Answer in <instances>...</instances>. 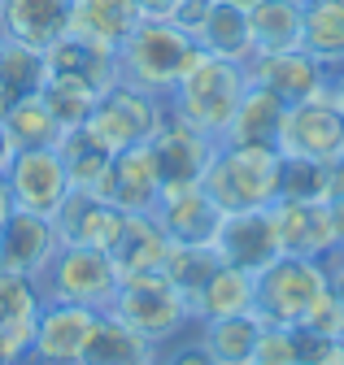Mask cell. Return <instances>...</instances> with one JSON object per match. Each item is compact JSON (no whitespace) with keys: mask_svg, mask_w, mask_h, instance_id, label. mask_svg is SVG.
Returning a JSON list of instances; mask_svg holds the SVG:
<instances>
[{"mask_svg":"<svg viewBox=\"0 0 344 365\" xmlns=\"http://www.w3.org/2000/svg\"><path fill=\"white\" fill-rule=\"evenodd\" d=\"M213 252L223 265H236L244 274H262L270 261H279V240H275V222L270 209H244V213H223L218 235H213Z\"/></svg>","mask_w":344,"mask_h":365,"instance_id":"30bf717a","label":"cell"},{"mask_svg":"<svg viewBox=\"0 0 344 365\" xmlns=\"http://www.w3.org/2000/svg\"><path fill=\"white\" fill-rule=\"evenodd\" d=\"M283 109H288V105L275 96V91L248 83V91H244V101H240V109H236V118H231V126H227L223 140H227V144H270V148H275ZM223 140H218V144H223Z\"/></svg>","mask_w":344,"mask_h":365,"instance_id":"484cf974","label":"cell"},{"mask_svg":"<svg viewBox=\"0 0 344 365\" xmlns=\"http://www.w3.org/2000/svg\"><path fill=\"white\" fill-rule=\"evenodd\" d=\"M113 57H118V83H131L166 101L183 78V70L201 57V43L166 18H144Z\"/></svg>","mask_w":344,"mask_h":365,"instance_id":"3957f363","label":"cell"},{"mask_svg":"<svg viewBox=\"0 0 344 365\" xmlns=\"http://www.w3.org/2000/svg\"><path fill=\"white\" fill-rule=\"evenodd\" d=\"M44 78H49L44 53L0 35V109H9V105L22 101V96L44 91Z\"/></svg>","mask_w":344,"mask_h":365,"instance_id":"4dcf8cb0","label":"cell"},{"mask_svg":"<svg viewBox=\"0 0 344 365\" xmlns=\"http://www.w3.org/2000/svg\"><path fill=\"white\" fill-rule=\"evenodd\" d=\"M253 317L262 327H288L296 331L327 292V274L318 261L305 257H279L253 279Z\"/></svg>","mask_w":344,"mask_h":365,"instance_id":"8992f818","label":"cell"},{"mask_svg":"<svg viewBox=\"0 0 344 365\" xmlns=\"http://www.w3.org/2000/svg\"><path fill=\"white\" fill-rule=\"evenodd\" d=\"M331 74H335V83H340V91H344V66H340V70H331Z\"/></svg>","mask_w":344,"mask_h":365,"instance_id":"bcb514c9","label":"cell"},{"mask_svg":"<svg viewBox=\"0 0 344 365\" xmlns=\"http://www.w3.org/2000/svg\"><path fill=\"white\" fill-rule=\"evenodd\" d=\"M196 43H201V53L236 61V66H248L257 57L253 31H248V14L236 9V5H227V0H213V5H209V18L201 22Z\"/></svg>","mask_w":344,"mask_h":365,"instance_id":"603a6c76","label":"cell"},{"mask_svg":"<svg viewBox=\"0 0 344 365\" xmlns=\"http://www.w3.org/2000/svg\"><path fill=\"white\" fill-rule=\"evenodd\" d=\"M279 148L270 144H213L205 170H201V192L218 205L223 213L244 209H270L279 200Z\"/></svg>","mask_w":344,"mask_h":365,"instance_id":"6da1fadb","label":"cell"},{"mask_svg":"<svg viewBox=\"0 0 344 365\" xmlns=\"http://www.w3.org/2000/svg\"><path fill=\"white\" fill-rule=\"evenodd\" d=\"M0 178H5L9 205L22 213L53 217L61 209V200L70 196V174H66V161L57 148H18Z\"/></svg>","mask_w":344,"mask_h":365,"instance_id":"9c48e42d","label":"cell"},{"mask_svg":"<svg viewBox=\"0 0 344 365\" xmlns=\"http://www.w3.org/2000/svg\"><path fill=\"white\" fill-rule=\"evenodd\" d=\"M0 35L49 53L70 35V0H0Z\"/></svg>","mask_w":344,"mask_h":365,"instance_id":"ac0fdd59","label":"cell"},{"mask_svg":"<svg viewBox=\"0 0 344 365\" xmlns=\"http://www.w3.org/2000/svg\"><path fill=\"white\" fill-rule=\"evenodd\" d=\"M300 48L318 57L327 70L344 66V0H305Z\"/></svg>","mask_w":344,"mask_h":365,"instance_id":"f546056e","label":"cell"},{"mask_svg":"<svg viewBox=\"0 0 344 365\" xmlns=\"http://www.w3.org/2000/svg\"><path fill=\"white\" fill-rule=\"evenodd\" d=\"M244 91H248V70L244 66L201 53L183 70L175 91L166 96V109L179 122H188L192 130H201L205 140L218 144L231 126V118H236V109H240V101H244Z\"/></svg>","mask_w":344,"mask_h":365,"instance_id":"7a4b0ae2","label":"cell"},{"mask_svg":"<svg viewBox=\"0 0 344 365\" xmlns=\"http://www.w3.org/2000/svg\"><path fill=\"white\" fill-rule=\"evenodd\" d=\"M253 365H300L296 361V331L288 327H262L253 348Z\"/></svg>","mask_w":344,"mask_h":365,"instance_id":"d590c367","label":"cell"},{"mask_svg":"<svg viewBox=\"0 0 344 365\" xmlns=\"http://www.w3.org/2000/svg\"><path fill=\"white\" fill-rule=\"evenodd\" d=\"M209 5H213V0H175V9H170V18H166V22H175L179 31H188V35L196 39L201 22L209 18Z\"/></svg>","mask_w":344,"mask_h":365,"instance_id":"f35d334b","label":"cell"},{"mask_svg":"<svg viewBox=\"0 0 344 365\" xmlns=\"http://www.w3.org/2000/svg\"><path fill=\"white\" fill-rule=\"evenodd\" d=\"M166 252H170V240L157 226V217L153 213H126V226H122V235H118L109 261L118 269V279H131V274L161 269Z\"/></svg>","mask_w":344,"mask_h":365,"instance_id":"7402d4cb","label":"cell"},{"mask_svg":"<svg viewBox=\"0 0 344 365\" xmlns=\"http://www.w3.org/2000/svg\"><path fill=\"white\" fill-rule=\"evenodd\" d=\"M122 327H131L136 335L153 339L157 348L179 339L183 331H192V309L183 300V292L166 279L161 269H148V274H131V279H122L109 309Z\"/></svg>","mask_w":344,"mask_h":365,"instance_id":"277c9868","label":"cell"},{"mask_svg":"<svg viewBox=\"0 0 344 365\" xmlns=\"http://www.w3.org/2000/svg\"><path fill=\"white\" fill-rule=\"evenodd\" d=\"M57 153L66 161V174H70V192H92L101 200H109V170H113V157L92 140L83 126L66 130L57 140Z\"/></svg>","mask_w":344,"mask_h":365,"instance_id":"cb8c5ba5","label":"cell"},{"mask_svg":"<svg viewBox=\"0 0 344 365\" xmlns=\"http://www.w3.org/2000/svg\"><path fill=\"white\" fill-rule=\"evenodd\" d=\"M157 365H213V356L205 352V344L196 339V331H183L179 339L161 344V352H157Z\"/></svg>","mask_w":344,"mask_h":365,"instance_id":"74e56055","label":"cell"},{"mask_svg":"<svg viewBox=\"0 0 344 365\" xmlns=\"http://www.w3.org/2000/svg\"><path fill=\"white\" fill-rule=\"evenodd\" d=\"M318 265H323V274H327V287L335 292V300H344V244H335L331 252H323Z\"/></svg>","mask_w":344,"mask_h":365,"instance_id":"ab89813d","label":"cell"},{"mask_svg":"<svg viewBox=\"0 0 344 365\" xmlns=\"http://www.w3.org/2000/svg\"><path fill=\"white\" fill-rule=\"evenodd\" d=\"M109 200L122 213H153L157 209V200H161V170H157V157H153L148 144L126 148V153L113 157Z\"/></svg>","mask_w":344,"mask_h":365,"instance_id":"ffe728a7","label":"cell"},{"mask_svg":"<svg viewBox=\"0 0 344 365\" xmlns=\"http://www.w3.org/2000/svg\"><path fill=\"white\" fill-rule=\"evenodd\" d=\"M253 274L236 269V265H218L209 274V283L201 287V296L192 300V322H213V317H240L253 313Z\"/></svg>","mask_w":344,"mask_h":365,"instance_id":"4316f807","label":"cell"},{"mask_svg":"<svg viewBox=\"0 0 344 365\" xmlns=\"http://www.w3.org/2000/svg\"><path fill=\"white\" fill-rule=\"evenodd\" d=\"M0 122H5V130H9V140H14V148H57V140H61V122L53 118V109H49V101L39 96H22V101H14L5 113H0Z\"/></svg>","mask_w":344,"mask_h":365,"instance_id":"1f68e13d","label":"cell"},{"mask_svg":"<svg viewBox=\"0 0 344 365\" xmlns=\"http://www.w3.org/2000/svg\"><path fill=\"white\" fill-rule=\"evenodd\" d=\"M9 192H5V178H0V226H5V217H9Z\"/></svg>","mask_w":344,"mask_h":365,"instance_id":"ee69618b","label":"cell"},{"mask_svg":"<svg viewBox=\"0 0 344 365\" xmlns=\"http://www.w3.org/2000/svg\"><path fill=\"white\" fill-rule=\"evenodd\" d=\"M39 96L49 101V109L61 122V130H74V126H83L92 118V109H96V101L105 96V91H96L92 83H83V78H70V74H49Z\"/></svg>","mask_w":344,"mask_h":365,"instance_id":"d6a6232c","label":"cell"},{"mask_svg":"<svg viewBox=\"0 0 344 365\" xmlns=\"http://www.w3.org/2000/svg\"><path fill=\"white\" fill-rule=\"evenodd\" d=\"M227 5H236V9H244V14H248V9L257 5V0H227Z\"/></svg>","mask_w":344,"mask_h":365,"instance_id":"f6af8a7d","label":"cell"},{"mask_svg":"<svg viewBox=\"0 0 344 365\" xmlns=\"http://www.w3.org/2000/svg\"><path fill=\"white\" fill-rule=\"evenodd\" d=\"M118 283L122 279H118L109 252L83 248V244H61L57 257L49 261V269L39 274V292H44V300L83 304V309H96V313L109 309Z\"/></svg>","mask_w":344,"mask_h":365,"instance_id":"ba28073f","label":"cell"},{"mask_svg":"<svg viewBox=\"0 0 344 365\" xmlns=\"http://www.w3.org/2000/svg\"><path fill=\"white\" fill-rule=\"evenodd\" d=\"M161 122H166V101L161 96H148V91H140L131 83H113L96 101L92 118L83 122V130H88L109 157H118L126 148L148 144Z\"/></svg>","mask_w":344,"mask_h":365,"instance_id":"52a82bcc","label":"cell"},{"mask_svg":"<svg viewBox=\"0 0 344 365\" xmlns=\"http://www.w3.org/2000/svg\"><path fill=\"white\" fill-rule=\"evenodd\" d=\"M57 248H61V240H57L53 217L9 209L5 226H0V269L26 274V279L39 283V274L49 269V261L57 257Z\"/></svg>","mask_w":344,"mask_h":365,"instance_id":"4fadbf2b","label":"cell"},{"mask_svg":"<svg viewBox=\"0 0 344 365\" xmlns=\"http://www.w3.org/2000/svg\"><path fill=\"white\" fill-rule=\"evenodd\" d=\"M196 339L213 356V365H253V348L262 335V322L253 313L240 317H213V322H192Z\"/></svg>","mask_w":344,"mask_h":365,"instance_id":"83f0119b","label":"cell"},{"mask_svg":"<svg viewBox=\"0 0 344 365\" xmlns=\"http://www.w3.org/2000/svg\"><path fill=\"white\" fill-rule=\"evenodd\" d=\"M96 309H83V304H61V300H44L39 309V322L31 335V356L39 365H79L83 339H88L92 322H96Z\"/></svg>","mask_w":344,"mask_h":365,"instance_id":"7c38bea8","label":"cell"},{"mask_svg":"<svg viewBox=\"0 0 344 365\" xmlns=\"http://www.w3.org/2000/svg\"><path fill=\"white\" fill-rule=\"evenodd\" d=\"M157 226L166 231L170 244H183V248H209L213 235H218V222H223V209L213 205L201 182H188V187H166L157 209H153Z\"/></svg>","mask_w":344,"mask_h":365,"instance_id":"8fae6325","label":"cell"},{"mask_svg":"<svg viewBox=\"0 0 344 365\" xmlns=\"http://www.w3.org/2000/svg\"><path fill=\"white\" fill-rule=\"evenodd\" d=\"M157 344L136 335L131 327H122L113 313H101L88 339H83L79 365H157Z\"/></svg>","mask_w":344,"mask_h":365,"instance_id":"44dd1931","label":"cell"},{"mask_svg":"<svg viewBox=\"0 0 344 365\" xmlns=\"http://www.w3.org/2000/svg\"><path fill=\"white\" fill-rule=\"evenodd\" d=\"M140 22L136 0H70V35L101 53H118Z\"/></svg>","mask_w":344,"mask_h":365,"instance_id":"d6986e66","label":"cell"},{"mask_svg":"<svg viewBox=\"0 0 344 365\" xmlns=\"http://www.w3.org/2000/svg\"><path fill=\"white\" fill-rule=\"evenodd\" d=\"M157 170H161V192L166 187H188V182H201V170L213 153V140H205L201 130H192L188 122H179L166 109V122L157 126V135L148 140Z\"/></svg>","mask_w":344,"mask_h":365,"instance_id":"9a60e30c","label":"cell"},{"mask_svg":"<svg viewBox=\"0 0 344 365\" xmlns=\"http://www.w3.org/2000/svg\"><path fill=\"white\" fill-rule=\"evenodd\" d=\"M14 153H18V148H14V140H9V130H5V122H0V174H5V165L14 161Z\"/></svg>","mask_w":344,"mask_h":365,"instance_id":"7bdbcfd3","label":"cell"},{"mask_svg":"<svg viewBox=\"0 0 344 365\" xmlns=\"http://www.w3.org/2000/svg\"><path fill=\"white\" fill-rule=\"evenodd\" d=\"M327 165H331V161L283 157V161H279V200L327 205Z\"/></svg>","mask_w":344,"mask_h":365,"instance_id":"e575fe53","label":"cell"},{"mask_svg":"<svg viewBox=\"0 0 344 365\" xmlns=\"http://www.w3.org/2000/svg\"><path fill=\"white\" fill-rule=\"evenodd\" d=\"M327 209H331V226H335V244H344V196L327 200Z\"/></svg>","mask_w":344,"mask_h":365,"instance_id":"b9f144b4","label":"cell"},{"mask_svg":"<svg viewBox=\"0 0 344 365\" xmlns=\"http://www.w3.org/2000/svg\"><path fill=\"white\" fill-rule=\"evenodd\" d=\"M300 22H305V0H257L248 9L253 48L257 53L300 48Z\"/></svg>","mask_w":344,"mask_h":365,"instance_id":"d4e9b609","label":"cell"},{"mask_svg":"<svg viewBox=\"0 0 344 365\" xmlns=\"http://www.w3.org/2000/svg\"><path fill=\"white\" fill-rule=\"evenodd\" d=\"M39 309H44V292H39V283L26 279V274L0 269V331H5L9 339H18L22 348H31Z\"/></svg>","mask_w":344,"mask_h":365,"instance_id":"f1b7e54d","label":"cell"},{"mask_svg":"<svg viewBox=\"0 0 344 365\" xmlns=\"http://www.w3.org/2000/svg\"><path fill=\"white\" fill-rule=\"evenodd\" d=\"M53 226H57L61 244H83V248L113 252L122 226H126V213L113 200H101L92 192H70L61 200V209L53 213Z\"/></svg>","mask_w":344,"mask_h":365,"instance_id":"5bb4252c","label":"cell"},{"mask_svg":"<svg viewBox=\"0 0 344 365\" xmlns=\"http://www.w3.org/2000/svg\"><path fill=\"white\" fill-rule=\"evenodd\" d=\"M140 18H170V9H175V0H136Z\"/></svg>","mask_w":344,"mask_h":365,"instance_id":"60d3db41","label":"cell"},{"mask_svg":"<svg viewBox=\"0 0 344 365\" xmlns=\"http://www.w3.org/2000/svg\"><path fill=\"white\" fill-rule=\"evenodd\" d=\"M279 157H305V161H340L344 157V91L335 74L305 101H292L279 122Z\"/></svg>","mask_w":344,"mask_h":365,"instance_id":"5b68a950","label":"cell"},{"mask_svg":"<svg viewBox=\"0 0 344 365\" xmlns=\"http://www.w3.org/2000/svg\"><path fill=\"white\" fill-rule=\"evenodd\" d=\"M305 331H314V335H323V339H335V344H344V300H335V292L327 287L323 296H318V304L310 309V317L300 322Z\"/></svg>","mask_w":344,"mask_h":365,"instance_id":"8d00e7d4","label":"cell"},{"mask_svg":"<svg viewBox=\"0 0 344 365\" xmlns=\"http://www.w3.org/2000/svg\"><path fill=\"white\" fill-rule=\"evenodd\" d=\"M244 70H248V83L275 91L283 105L314 96V91L327 83V74H331V70H327L318 57H310L305 48H288V53H257Z\"/></svg>","mask_w":344,"mask_h":365,"instance_id":"e0dca14e","label":"cell"},{"mask_svg":"<svg viewBox=\"0 0 344 365\" xmlns=\"http://www.w3.org/2000/svg\"><path fill=\"white\" fill-rule=\"evenodd\" d=\"M218 265H223V261H218V252H213V244H209V248L170 244V252H166V261H161V274L183 292V300H188V309H192V300L201 296V287L209 283V274L218 269Z\"/></svg>","mask_w":344,"mask_h":365,"instance_id":"836d02e7","label":"cell"},{"mask_svg":"<svg viewBox=\"0 0 344 365\" xmlns=\"http://www.w3.org/2000/svg\"><path fill=\"white\" fill-rule=\"evenodd\" d=\"M0 113H5V109H0Z\"/></svg>","mask_w":344,"mask_h":365,"instance_id":"7dc6e473","label":"cell"},{"mask_svg":"<svg viewBox=\"0 0 344 365\" xmlns=\"http://www.w3.org/2000/svg\"><path fill=\"white\" fill-rule=\"evenodd\" d=\"M270 222H275V240H279V252L283 257L318 261L323 252L335 248V226H331V209L327 205L275 200L270 205Z\"/></svg>","mask_w":344,"mask_h":365,"instance_id":"2e32d148","label":"cell"}]
</instances>
